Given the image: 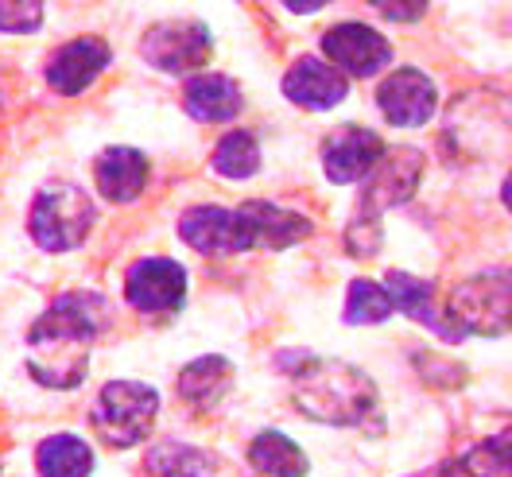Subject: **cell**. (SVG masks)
Instances as JSON below:
<instances>
[{"label": "cell", "instance_id": "cell-22", "mask_svg": "<svg viewBox=\"0 0 512 477\" xmlns=\"http://www.w3.org/2000/svg\"><path fill=\"white\" fill-rule=\"evenodd\" d=\"M214 171L225 179H253L260 171V144L253 132H229L214 148Z\"/></svg>", "mask_w": 512, "mask_h": 477}, {"label": "cell", "instance_id": "cell-13", "mask_svg": "<svg viewBox=\"0 0 512 477\" xmlns=\"http://www.w3.org/2000/svg\"><path fill=\"white\" fill-rule=\"evenodd\" d=\"M384 156V140L369 128H342L322 148V171L330 183H357L365 179Z\"/></svg>", "mask_w": 512, "mask_h": 477}, {"label": "cell", "instance_id": "cell-25", "mask_svg": "<svg viewBox=\"0 0 512 477\" xmlns=\"http://www.w3.org/2000/svg\"><path fill=\"white\" fill-rule=\"evenodd\" d=\"M43 24V0H0V32L32 35Z\"/></svg>", "mask_w": 512, "mask_h": 477}, {"label": "cell", "instance_id": "cell-18", "mask_svg": "<svg viewBox=\"0 0 512 477\" xmlns=\"http://www.w3.org/2000/svg\"><path fill=\"white\" fill-rule=\"evenodd\" d=\"M233 381V365L225 357H198L179 373V396L194 408H214Z\"/></svg>", "mask_w": 512, "mask_h": 477}, {"label": "cell", "instance_id": "cell-6", "mask_svg": "<svg viewBox=\"0 0 512 477\" xmlns=\"http://www.w3.org/2000/svg\"><path fill=\"white\" fill-rule=\"evenodd\" d=\"M210 51H214L210 28L198 20H163V24H152L140 39V55L163 74L198 70L210 63Z\"/></svg>", "mask_w": 512, "mask_h": 477}, {"label": "cell", "instance_id": "cell-17", "mask_svg": "<svg viewBox=\"0 0 512 477\" xmlns=\"http://www.w3.org/2000/svg\"><path fill=\"white\" fill-rule=\"evenodd\" d=\"M183 105L194 121H233L245 105L241 97V86L225 74H198L183 86Z\"/></svg>", "mask_w": 512, "mask_h": 477}, {"label": "cell", "instance_id": "cell-2", "mask_svg": "<svg viewBox=\"0 0 512 477\" xmlns=\"http://www.w3.org/2000/svg\"><path fill=\"white\" fill-rule=\"evenodd\" d=\"M295 408L319 423L357 427L377 412V388L373 381L346 361L311 357L295 373Z\"/></svg>", "mask_w": 512, "mask_h": 477}, {"label": "cell", "instance_id": "cell-15", "mask_svg": "<svg viewBox=\"0 0 512 477\" xmlns=\"http://www.w3.org/2000/svg\"><path fill=\"white\" fill-rule=\"evenodd\" d=\"M94 183L109 202H136L148 187V156L136 148H105L94 163Z\"/></svg>", "mask_w": 512, "mask_h": 477}, {"label": "cell", "instance_id": "cell-12", "mask_svg": "<svg viewBox=\"0 0 512 477\" xmlns=\"http://www.w3.org/2000/svg\"><path fill=\"white\" fill-rule=\"evenodd\" d=\"M109 66V47L86 35V39H70L63 43L55 55H51V66H47V82L51 90L63 97H78L86 94L97 82V74Z\"/></svg>", "mask_w": 512, "mask_h": 477}, {"label": "cell", "instance_id": "cell-24", "mask_svg": "<svg viewBox=\"0 0 512 477\" xmlns=\"http://www.w3.org/2000/svg\"><path fill=\"white\" fill-rule=\"evenodd\" d=\"M392 315V299L388 287L373 284V280H353L350 295H346V322L350 326H373Z\"/></svg>", "mask_w": 512, "mask_h": 477}, {"label": "cell", "instance_id": "cell-10", "mask_svg": "<svg viewBox=\"0 0 512 477\" xmlns=\"http://www.w3.org/2000/svg\"><path fill=\"white\" fill-rule=\"evenodd\" d=\"M326 59L338 66L346 78H373L392 63V43L381 32L365 24H338L322 35Z\"/></svg>", "mask_w": 512, "mask_h": 477}, {"label": "cell", "instance_id": "cell-21", "mask_svg": "<svg viewBox=\"0 0 512 477\" xmlns=\"http://www.w3.org/2000/svg\"><path fill=\"white\" fill-rule=\"evenodd\" d=\"M384 287H388L392 311H404L408 318L427 322V326H435L439 334H447V322L435 315V299H431V284H427V280H416V276H408V272H388V284Z\"/></svg>", "mask_w": 512, "mask_h": 477}, {"label": "cell", "instance_id": "cell-5", "mask_svg": "<svg viewBox=\"0 0 512 477\" xmlns=\"http://www.w3.org/2000/svg\"><path fill=\"white\" fill-rule=\"evenodd\" d=\"M160 415V392L140 381H109L94 404V431L117 450L144 443Z\"/></svg>", "mask_w": 512, "mask_h": 477}, {"label": "cell", "instance_id": "cell-9", "mask_svg": "<svg viewBox=\"0 0 512 477\" xmlns=\"http://www.w3.org/2000/svg\"><path fill=\"white\" fill-rule=\"evenodd\" d=\"M179 237L202 256H233L249 253V225L237 210H222V206H194L179 218Z\"/></svg>", "mask_w": 512, "mask_h": 477}, {"label": "cell", "instance_id": "cell-4", "mask_svg": "<svg viewBox=\"0 0 512 477\" xmlns=\"http://www.w3.org/2000/svg\"><path fill=\"white\" fill-rule=\"evenodd\" d=\"M94 218V202L82 187H70V183L43 187L32 202L35 245L47 253H70L90 237Z\"/></svg>", "mask_w": 512, "mask_h": 477}, {"label": "cell", "instance_id": "cell-19", "mask_svg": "<svg viewBox=\"0 0 512 477\" xmlns=\"http://www.w3.org/2000/svg\"><path fill=\"white\" fill-rule=\"evenodd\" d=\"M35 466L43 477H90L94 470V450L78 435H55L43 439L35 450Z\"/></svg>", "mask_w": 512, "mask_h": 477}, {"label": "cell", "instance_id": "cell-28", "mask_svg": "<svg viewBox=\"0 0 512 477\" xmlns=\"http://www.w3.org/2000/svg\"><path fill=\"white\" fill-rule=\"evenodd\" d=\"M493 439H497V443H501V450L512 458V427H509V431H501V435H493Z\"/></svg>", "mask_w": 512, "mask_h": 477}, {"label": "cell", "instance_id": "cell-8", "mask_svg": "<svg viewBox=\"0 0 512 477\" xmlns=\"http://www.w3.org/2000/svg\"><path fill=\"white\" fill-rule=\"evenodd\" d=\"M423 175V156L416 148H396L384 152L381 163L365 175V198H361V222H377L381 210H392L400 202H408L419 187Z\"/></svg>", "mask_w": 512, "mask_h": 477}, {"label": "cell", "instance_id": "cell-16", "mask_svg": "<svg viewBox=\"0 0 512 477\" xmlns=\"http://www.w3.org/2000/svg\"><path fill=\"white\" fill-rule=\"evenodd\" d=\"M237 214L249 225L253 249H288L295 241L311 237V222L307 218H299L291 210H280L272 202H245Z\"/></svg>", "mask_w": 512, "mask_h": 477}, {"label": "cell", "instance_id": "cell-14", "mask_svg": "<svg viewBox=\"0 0 512 477\" xmlns=\"http://www.w3.org/2000/svg\"><path fill=\"white\" fill-rule=\"evenodd\" d=\"M284 94L303 109H334L338 101H346L350 82L338 66L322 63V59H299L284 74Z\"/></svg>", "mask_w": 512, "mask_h": 477}, {"label": "cell", "instance_id": "cell-7", "mask_svg": "<svg viewBox=\"0 0 512 477\" xmlns=\"http://www.w3.org/2000/svg\"><path fill=\"white\" fill-rule=\"evenodd\" d=\"M125 299L144 315H171L187 299V272L179 260L167 256H144L128 268Z\"/></svg>", "mask_w": 512, "mask_h": 477}, {"label": "cell", "instance_id": "cell-29", "mask_svg": "<svg viewBox=\"0 0 512 477\" xmlns=\"http://www.w3.org/2000/svg\"><path fill=\"white\" fill-rule=\"evenodd\" d=\"M501 198H505V206L512 210V175L505 179V191H501Z\"/></svg>", "mask_w": 512, "mask_h": 477}, {"label": "cell", "instance_id": "cell-26", "mask_svg": "<svg viewBox=\"0 0 512 477\" xmlns=\"http://www.w3.org/2000/svg\"><path fill=\"white\" fill-rule=\"evenodd\" d=\"M369 4L392 24H412L427 12V0H369Z\"/></svg>", "mask_w": 512, "mask_h": 477}, {"label": "cell", "instance_id": "cell-1", "mask_svg": "<svg viewBox=\"0 0 512 477\" xmlns=\"http://www.w3.org/2000/svg\"><path fill=\"white\" fill-rule=\"evenodd\" d=\"M109 326V303L94 291H66L28 334L32 377L51 388H74L86 373L90 342Z\"/></svg>", "mask_w": 512, "mask_h": 477}, {"label": "cell", "instance_id": "cell-20", "mask_svg": "<svg viewBox=\"0 0 512 477\" xmlns=\"http://www.w3.org/2000/svg\"><path fill=\"white\" fill-rule=\"evenodd\" d=\"M249 462L268 477H303L307 454L291 443L284 431H260L249 446Z\"/></svg>", "mask_w": 512, "mask_h": 477}, {"label": "cell", "instance_id": "cell-11", "mask_svg": "<svg viewBox=\"0 0 512 477\" xmlns=\"http://www.w3.org/2000/svg\"><path fill=\"white\" fill-rule=\"evenodd\" d=\"M377 105L381 113L400 128H419L427 125L439 109V94H435V82L416 70V66H400L392 70L377 90Z\"/></svg>", "mask_w": 512, "mask_h": 477}, {"label": "cell", "instance_id": "cell-3", "mask_svg": "<svg viewBox=\"0 0 512 477\" xmlns=\"http://www.w3.org/2000/svg\"><path fill=\"white\" fill-rule=\"evenodd\" d=\"M450 338H497L512 330V268H489L454 287L450 295Z\"/></svg>", "mask_w": 512, "mask_h": 477}, {"label": "cell", "instance_id": "cell-23", "mask_svg": "<svg viewBox=\"0 0 512 477\" xmlns=\"http://www.w3.org/2000/svg\"><path fill=\"white\" fill-rule=\"evenodd\" d=\"M148 466L160 477H210L214 474V458L194 450V446L163 443L148 454Z\"/></svg>", "mask_w": 512, "mask_h": 477}, {"label": "cell", "instance_id": "cell-27", "mask_svg": "<svg viewBox=\"0 0 512 477\" xmlns=\"http://www.w3.org/2000/svg\"><path fill=\"white\" fill-rule=\"evenodd\" d=\"M288 12H299V16H311V12H319V8H326L330 0H280Z\"/></svg>", "mask_w": 512, "mask_h": 477}]
</instances>
